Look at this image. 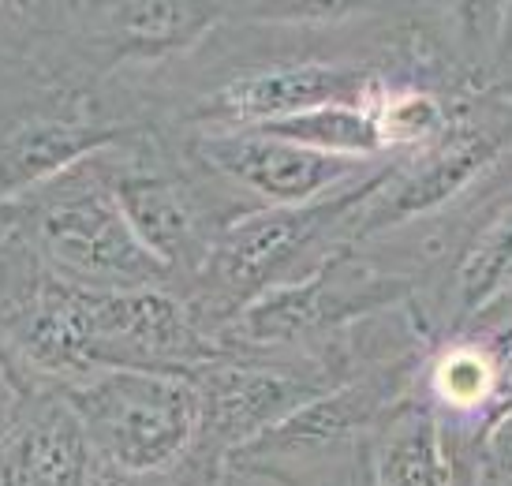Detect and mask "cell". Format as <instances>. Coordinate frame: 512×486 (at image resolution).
Wrapping results in <instances>:
<instances>
[{
  "mask_svg": "<svg viewBox=\"0 0 512 486\" xmlns=\"http://www.w3.org/2000/svg\"><path fill=\"white\" fill-rule=\"evenodd\" d=\"M228 19V4H0V53L72 94H101L131 68L184 60Z\"/></svg>",
  "mask_w": 512,
  "mask_h": 486,
  "instance_id": "6da1fadb",
  "label": "cell"
},
{
  "mask_svg": "<svg viewBox=\"0 0 512 486\" xmlns=\"http://www.w3.org/2000/svg\"><path fill=\"white\" fill-rule=\"evenodd\" d=\"M83 419L101 486H221L228 468L202 442L191 374L101 371L64 389Z\"/></svg>",
  "mask_w": 512,
  "mask_h": 486,
  "instance_id": "7a4b0ae2",
  "label": "cell"
},
{
  "mask_svg": "<svg viewBox=\"0 0 512 486\" xmlns=\"http://www.w3.org/2000/svg\"><path fill=\"white\" fill-rule=\"evenodd\" d=\"M393 161L367 184L337 191L311 206H258L228 221L214 243L206 270L184 288L202 329L221 344L240 311H247L270 288L303 281L329 255L348 247V225L359 206L389 180Z\"/></svg>",
  "mask_w": 512,
  "mask_h": 486,
  "instance_id": "3957f363",
  "label": "cell"
},
{
  "mask_svg": "<svg viewBox=\"0 0 512 486\" xmlns=\"http://www.w3.org/2000/svg\"><path fill=\"white\" fill-rule=\"evenodd\" d=\"M423 352L359 371L356 378L303 404L285 423L240 449L228 475H251L273 486H370V438L385 415L419 386Z\"/></svg>",
  "mask_w": 512,
  "mask_h": 486,
  "instance_id": "277c9868",
  "label": "cell"
},
{
  "mask_svg": "<svg viewBox=\"0 0 512 486\" xmlns=\"http://www.w3.org/2000/svg\"><path fill=\"white\" fill-rule=\"evenodd\" d=\"M8 206L42 273L57 285L79 292L176 288L172 273L146 251L116 206L101 172V154Z\"/></svg>",
  "mask_w": 512,
  "mask_h": 486,
  "instance_id": "5b68a950",
  "label": "cell"
},
{
  "mask_svg": "<svg viewBox=\"0 0 512 486\" xmlns=\"http://www.w3.org/2000/svg\"><path fill=\"white\" fill-rule=\"evenodd\" d=\"M165 131V128H161ZM180 154L195 169L243 202L258 206H311L337 191L367 184L385 169H367L370 161L333 158L299 143L255 128L236 131H169Z\"/></svg>",
  "mask_w": 512,
  "mask_h": 486,
  "instance_id": "8992f818",
  "label": "cell"
},
{
  "mask_svg": "<svg viewBox=\"0 0 512 486\" xmlns=\"http://www.w3.org/2000/svg\"><path fill=\"white\" fill-rule=\"evenodd\" d=\"M86 352L101 371L187 374L225 348L202 329L180 288L83 292Z\"/></svg>",
  "mask_w": 512,
  "mask_h": 486,
  "instance_id": "52a82bcc",
  "label": "cell"
},
{
  "mask_svg": "<svg viewBox=\"0 0 512 486\" xmlns=\"http://www.w3.org/2000/svg\"><path fill=\"white\" fill-rule=\"evenodd\" d=\"M0 486H101L83 419L64 389L8 393L0 415Z\"/></svg>",
  "mask_w": 512,
  "mask_h": 486,
  "instance_id": "ba28073f",
  "label": "cell"
},
{
  "mask_svg": "<svg viewBox=\"0 0 512 486\" xmlns=\"http://www.w3.org/2000/svg\"><path fill=\"white\" fill-rule=\"evenodd\" d=\"M512 303V184L498 202H490L460 243L456 262L438 292V311L427 329L434 341L479 326L509 311Z\"/></svg>",
  "mask_w": 512,
  "mask_h": 486,
  "instance_id": "9c48e42d",
  "label": "cell"
},
{
  "mask_svg": "<svg viewBox=\"0 0 512 486\" xmlns=\"http://www.w3.org/2000/svg\"><path fill=\"white\" fill-rule=\"evenodd\" d=\"M370 486H456V460L438 415L412 393L385 415L367 453Z\"/></svg>",
  "mask_w": 512,
  "mask_h": 486,
  "instance_id": "30bf717a",
  "label": "cell"
},
{
  "mask_svg": "<svg viewBox=\"0 0 512 486\" xmlns=\"http://www.w3.org/2000/svg\"><path fill=\"white\" fill-rule=\"evenodd\" d=\"M42 281V266L23 240L12 206H0V329Z\"/></svg>",
  "mask_w": 512,
  "mask_h": 486,
  "instance_id": "8fae6325",
  "label": "cell"
},
{
  "mask_svg": "<svg viewBox=\"0 0 512 486\" xmlns=\"http://www.w3.org/2000/svg\"><path fill=\"white\" fill-rule=\"evenodd\" d=\"M483 468L494 486H512V415L483 445Z\"/></svg>",
  "mask_w": 512,
  "mask_h": 486,
  "instance_id": "7c38bea8",
  "label": "cell"
}]
</instances>
